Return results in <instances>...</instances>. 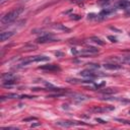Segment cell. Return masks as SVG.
<instances>
[{"label":"cell","mask_w":130,"mask_h":130,"mask_svg":"<svg viewBox=\"0 0 130 130\" xmlns=\"http://www.w3.org/2000/svg\"><path fill=\"white\" fill-rule=\"evenodd\" d=\"M23 12V8L22 7H18V8H14L13 10L7 12L5 15L2 16L1 18V22L3 24H6V23H10L12 21H14L21 13Z\"/></svg>","instance_id":"1"},{"label":"cell","mask_w":130,"mask_h":130,"mask_svg":"<svg viewBox=\"0 0 130 130\" xmlns=\"http://www.w3.org/2000/svg\"><path fill=\"white\" fill-rule=\"evenodd\" d=\"M56 125L61 127H72L75 125H85V123L76 122V121H59V122H56Z\"/></svg>","instance_id":"2"},{"label":"cell","mask_w":130,"mask_h":130,"mask_svg":"<svg viewBox=\"0 0 130 130\" xmlns=\"http://www.w3.org/2000/svg\"><path fill=\"white\" fill-rule=\"evenodd\" d=\"M54 41H56V40H55L54 37H53L52 35H50V34H45V35L39 37V38L36 40L37 43H41V44L49 43V42H54Z\"/></svg>","instance_id":"3"},{"label":"cell","mask_w":130,"mask_h":130,"mask_svg":"<svg viewBox=\"0 0 130 130\" xmlns=\"http://www.w3.org/2000/svg\"><path fill=\"white\" fill-rule=\"evenodd\" d=\"M79 74H80L81 76H83V77H85V78H89V79L95 78V77L98 76V74L94 73V71L91 70V69H84V70L80 71Z\"/></svg>","instance_id":"4"},{"label":"cell","mask_w":130,"mask_h":130,"mask_svg":"<svg viewBox=\"0 0 130 130\" xmlns=\"http://www.w3.org/2000/svg\"><path fill=\"white\" fill-rule=\"evenodd\" d=\"M99 53V49L98 48H94V47H87L83 50L80 51V54L82 55H85V56H88V55H94V54H98Z\"/></svg>","instance_id":"5"},{"label":"cell","mask_w":130,"mask_h":130,"mask_svg":"<svg viewBox=\"0 0 130 130\" xmlns=\"http://www.w3.org/2000/svg\"><path fill=\"white\" fill-rule=\"evenodd\" d=\"M39 69L42 70H47V71H60V67L56 64H47V65H42L39 67Z\"/></svg>","instance_id":"6"},{"label":"cell","mask_w":130,"mask_h":130,"mask_svg":"<svg viewBox=\"0 0 130 130\" xmlns=\"http://www.w3.org/2000/svg\"><path fill=\"white\" fill-rule=\"evenodd\" d=\"M114 110V107H95L91 109V112L93 113H103V112H109Z\"/></svg>","instance_id":"7"},{"label":"cell","mask_w":130,"mask_h":130,"mask_svg":"<svg viewBox=\"0 0 130 130\" xmlns=\"http://www.w3.org/2000/svg\"><path fill=\"white\" fill-rule=\"evenodd\" d=\"M29 60H30V62H46V61H49L50 58L47 57V56H41V55H39V56L31 57Z\"/></svg>","instance_id":"8"},{"label":"cell","mask_w":130,"mask_h":130,"mask_svg":"<svg viewBox=\"0 0 130 130\" xmlns=\"http://www.w3.org/2000/svg\"><path fill=\"white\" fill-rule=\"evenodd\" d=\"M69 95L73 99V100H76V101H79V102H81V101H86L87 99H88V96H86V95H84V94H80V93H75V92H71V93H69Z\"/></svg>","instance_id":"9"},{"label":"cell","mask_w":130,"mask_h":130,"mask_svg":"<svg viewBox=\"0 0 130 130\" xmlns=\"http://www.w3.org/2000/svg\"><path fill=\"white\" fill-rule=\"evenodd\" d=\"M115 11V8L114 7H108V8H105V9H103L101 12H100V14L98 15V16H101V17H105V16H108V15H110L111 13H113Z\"/></svg>","instance_id":"10"},{"label":"cell","mask_w":130,"mask_h":130,"mask_svg":"<svg viewBox=\"0 0 130 130\" xmlns=\"http://www.w3.org/2000/svg\"><path fill=\"white\" fill-rule=\"evenodd\" d=\"M104 68L108 70H119L121 69V65H119L118 63H108V64H104Z\"/></svg>","instance_id":"11"},{"label":"cell","mask_w":130,"mask_h":130,"mask_svg":"<svg viewBox=\"0 0 130 130\" xmlns=\"http://www.w3.org/2000/svg\"><path fill=\"white\" fill-rule=\"evenodd\" d=\"M117 7L121 8V9H127L128 7H130V1H128V0H119L117 2Z\"/></svg>","instance_id":"12"},{"label":"cell","mask_w":130,"mask_h":130,"mask_svg":"<svg viewBox=\"0 0 130 130\" xmlns=\"http://www.w3.org/2000/svg\"><path fill=\"white\" fill-rule=\"evenodd\" d=\"M54 29H57V30H61V31H70V28H68L67 26L61 24V23H53L51 25Z\"/></svg>","instance_id":"13"},{"label":"cell","mask_w":130,"mask_h":130,"mask_svg":"<svg viewBox=\"0 0 130 130\" xmlns=\"http://www.w3.org/2000/svg\"><path fill=\"white\" fill-rule=\"evenodd\" d=\"M14 34H15L14 31H3V32H1V35H0L1 42H4V41L8 40V39H9V38H11Z\"/></svg>","instance_id":"14"},{"label":"cell","mask_w":130,"mask_h":130,"mask_svg":"<svg viewBox=\"0 0 130 130\" xmlns=\"http://www.w3.org/2000/svg\"><path fill=\"white\" fill-rule=\"evenodd\" d=\"M101 92H103V93H106V94H109V93H115V92H118V89H117V88L108 87V88L102 89V90H101Z\"/></svg>","instance_id":"15"},{"label":"cell","mask_w":130,"mask_h":130,"mask_svg":"<svg viewBox=\"0 0 130 130\" xmlns=\"http://www.w3.org/2000/svg\"><path fill=\"white\" fill-rule=\"evenodd\" d=\"M16 98H19V95L15 94V93H8L6 95H2L1 96V101H4L5 99H16Z\"/></svg>","instance_id":"16"},{"label":"cell","mask_w":130,"mask_h":130,"mask_svg":"<svg viewBox=\"0 0 130 130\" xmlns=\"http://www.w3.org/2000/svg\"><path fill=\"white\" fill-rule=\"evenodd\" d=\"M15 83V79H8V80H4L3 81V86H10V85H13Z\"/></svg>","instance_id":"17"},{"label":"cell","mask_w":130,"mask_h":130,"mask_svg":"<svg viewBox=\"0 0 130 130\" xmlns=\"http://www.w3.org/2000/svg\"><path fill=\"white\" fill-rule=\"evenodd\" d=\"M2 79H3V80L14 79V76H13L11 73H4V74H2Z\"/></svg>","instance_id":"18"},{"label":"cell","mask_w":130,"mask_h":130,"mask_svg":"<svg viewBox=\"0 0 130 130\" xmlns=\"http://www.w3.org/2000/svg\"><path fill=\"white\" fill-rule=\"evenodd\" d=\"M92 42H94L95 44H98V45H100V46H104V42L101 40V39H99V38H96V37H92L91 39H90Z\"/></svg>","instance_id":"19"},{"label":"cell","mask_w":130,"mask_h":130,"mask_svg":"<svg viewBox=\"0 0 130 130\" xmlns=\"http://www.w3.org/2000/svg\"><path fill=\"white\" fill-rule=\"evenodd\" d=\"M87 65H88L89 69H98V68H100V65H99V64H94V63H89V64H87Z\"/></svg>","instance_id":"20"},{"label":"cell","mask_w":130,"mask_h":130,"mask_svg":"<svg viewBox=\"0 0 130 130\" xmlns=\"http://www.w3.org/2000/svg\"><path fill=\"white\" fill-rule=\"evenodd\" d=\"M113 0H100L99 1V4L100 5H107V4H109V3H111Z\"/></svg>","instance_id":"21"},{"label":"cell","mask_w":130,"mask_h":130,"mask_svg":"<svg viewBox=\"0 0 130 130\" xmlns=\"http://www.w3.org/2000/svg\"><path fill=\"white\" fill-rule=\"evenodd\" d=\"M117 121H119V122H121V123H124V124H128V125H130V121H127V120H124V119H116Z\"/></svg>","instance_id":"22"},{"label":"cell","mask_w":130,"mask_h":130,"mask_svg":"<svg viewBox=\"0 0 130 130\" xmlns=\"http://www.w3.org/2000/svg\"><path fill=\"white\" fill-rule=\"evenodd\" d=\"M70 16H71V18H72V19H76V20L81 18V16H80V15H77V14H71Z\"/></svg>","instance_id":"23"},{"label":"cell","mask_w":130,"mask_h":130,"mask_svg":"<svg viewBox=\"0 0 130 130\" xmlns=\"http://www.w3.org/2000/svg\"><path fill=\"white\" fill-rule=\"evenodd\" d=\"M35 96H31V95H27V94H23V95H19V99H32Z\"/></svg>","instance_id":"24"},{"label":"cell","mask_w":130,"mask_h":130,"mask_svg":"<svg viewBox=\"0 0 130 130\" xmlns=\"http://www.w3.org/2000/svg\"><path fill=\"white\" fill-rule=\"evenodd\" d=\"M34 120H37V118H36V117H29V118L24 119V122H27V121H34Z\"/></svg>","instance_id":"25"},{"label":"cell","mask_w":130,"mask_h":130,"mask_svg":"<svg viewBox=\"0 0 130 130\" xmlns=\"http://www.w3.org/2000/svg\"><path fill=\"white\" fill-rule=\"evenodd\" d=\"M108 39H109V40H111L112 42H117V39H116L115 37H112V36H109V37H108Z\"/></svg>","instance_id":"26"},{"label":"cell","mask_w":130,"mask_h":130,"mask_svg":"<svg viewBox=\"0 0 130 130\" xmlns=\"http://www.w3.org/2000/svg\"><path fill=\"white\" fill-rule=\"evenodd\" d=\"M95 120H96V122H100V123H102V124H105V123H106V122H105L104 120H102V119H98V118H96Z\"/></svg>","instance_id":"27"},{"label":"cell","mask_w":130,"mask_h":130,"mask_svg":"<svg viewBox=\"0 0 130 130\" xmlns=\"http://www.w3.org/2000/svg\"><path fill=\"white\" fill-rule=\"evenodd\" d=\"M71 53H72V54H74V55H76L78 52H77V51H76V50L73 48V49H71Z\"/></svg>","instance_id":"28"},{"label":"cell","mask_w":130,"mask_h":130,"mask_svg":"<svg viewBox=\"0 0 130 130\" xmlns=\"http://www.w3.org/2000/svg\"><path fill=\"white\" fill-rule=\"evenodd\" d=\"M55 55L56 56H63V53H61V52H55Z\"/></svg>","instance_id":"29"},{"label":"cell","mask_w":130,"mask_h":130,"mask_svg":"<svg viewBox=\"0 0 130 130\" xmlns=\"http://www.w3.org/2000/svg\"><path fill=\"white\" fill-rule=\"evenodd\" d=\"M37 126H40V123H36V124H32L31 127H37Z\"/></svg>","instance_id":"30"},{"label":"cell","mask_w":130,"mask_h":130,"mask_svg":"<svg viewBox=\"0 0 130 130\" xmlns=\"http://www.w3.org/2000/svg\"><path fill=\"white\" fill-rule=\"evenodd\" d=\"M22 1H28V0H22Z\"/></svg>","instance_id":"31"},{"label":"cell","mask_w":130,"mask_h":130,"mask_svg":"<svg viewBox=\"0 0 130 130\" xmlns=\"http://www.w3.org/2000/svg\"><path fill=\"white\" fill-rule=\"evenodd\" d=\"M129 36H130V32H129Z\"/></svg>","instance_id":"32"}]
</instances>
